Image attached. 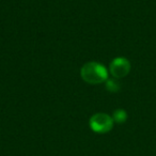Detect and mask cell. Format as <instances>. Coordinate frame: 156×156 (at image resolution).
<instances>
[{
	"label": "cell",
	"instance_id": "1",
	"mask_svg": "<svg viewBox=\"0 0 156 156\" xmlns=\"http://www.w3.org/2000/svg\"><path fill=\"white\" fill-rule=\"evenodd\" d=\"M80 77L89 85H101L108 79V69L102 63L90 61L83 65L80 69Z\"/></svg>",
	"mask_w": 156,
	"mask_h": 156
},
{
	"label": "cell",
	"instance_id": "5",
	"mask_svg": "<svg viewBox=\"0 0 156 156\" xmlns=\"http://www.w3.org/2000/svg\"><path fill=\"white\" fill-rule=\"evenodd\" d=\"M106 89L111 93H115L120 90L119 83L115 81V79H107L106 80Z\"/></svg>",
	"mask_w": 156,
	"mask_h": 156
},
{
	"label": "cell",
	"instance_id": "4",
	"mask_svg": "<svg viewBox=\"0 0 156 156\" xmlns=\"http://www.w3.org/2000/svg\"><path fill=\"white\" fill-rule=\"evenodd\" d=\"M112 119L117 123L122 124L127 120V113H126V111L124 109H117V110L113 111Z\"/></svg>",
	"mask_w": 156,
	"mask_h": 156
},
{
	"label": "cell",
	"instance_id": "2",
	"mask_svg": "<svg viewBox=\"0 0 156 156\" xmlns=\"http://www.w3.org/2000/svg\"><path fill=\"white\" fill-rule=\"evenodd\" d=\"M113 123L115 121H113L112 117L104 112L95 113L90 118L89 121L90 128L98 134H106V133L110 132L113 127Z\"/></svg>",
	"mask_w": 156,
	"mask_h": 156
},
{
	"label": "cell",
	"instance_id": "3",
	"mask_svg": "<svg viewBox=\"0 0 156 156\" xmlns=\"http://www.w3.org/2000/svg\"><path fill=\"white\" fill-rule=\"evenodd\" d=\"M130 72V62L124 57H117L109 64V73L113 78H124Z\"/></svg>",
	"mask_w": 156,
	"mask_h": 156
}]
</instances>
